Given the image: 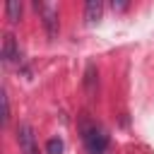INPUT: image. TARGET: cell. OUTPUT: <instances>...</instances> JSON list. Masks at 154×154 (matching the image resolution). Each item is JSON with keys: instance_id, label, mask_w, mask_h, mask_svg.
I'll list each match as a JSON object with an SVG mask.
<instances>
[{"instance_id": "cell-7", "label": "cell", "mask_w": 154, "mask_h": 154, "mask_svg": "<svg viewBox=\"0 0 154 154\" xmlns=\"http://www.w3.org/2000/svg\"><path fill=\"white\" fill-rule=\"evenodd\" d=\"M46 152L48 154H63V140L60 137H51L48 144H46Z\"/></svg>"}, {"instance_id": "cell-4", "label": "cell", "mask_w": 154, "mask_h": 154, "mask_svg": "<svg viewBox=\"0 0 154 154\" xmlns=\"http://www.w3.org/2000/svg\"><path fill=\"white\" fill-rule=\"evenodd\" d=\"M2 60H5V65H12L19 60V48H17L12 34H5V38H2Z\"/></svg>"}, {"instance_id": "cell-3", "label": "cell", "mask_w": 154, "mask_h": 154, "mask_svg": "<svg viewBox=\"0 0 154 154\" xmlns=\"http://www.w3.org/2000/svg\"><path fill=\"white\" fill-rule=\"evenodd\" d=\"M17 144H19L22 154H38V142H36L34 128L29 123H22L17 128Z\"/></svg>"}, {"instance_id": "cell-1", "label": "cell", "mask_w": 154, "mask_h": 154, "mask_svg": "<svg viewBox=\"0 0 154 154\" xmlns=\"http://www.w3.org/2000/svg\"><path fill=\"white\" fill-rule=\"evenodd\" d=\"M79 130H82V142H84V147H87L89 154H103V152H106V147H108V135H106V130H103L101 125L82 118Z\"/></svg>"}, {"instance_id": "cell-5", "label": "cell", "mask_w": 154, "mask_h": 154, "mask_svg": "<svg viewBox=\"0 0 154 154\" xmlns=\"http://www.w3.org/2000/svg\"><path fill=\"white\" fill-rule=\"evenodd\" d=\"M101 10H103V5H101L99 0H89V2L84 5V22H87V24L99 22V19H101Z\"/></svg>"}, {"instance_id": "cell-2", "label": "cell", "mask_w": 154, "mask_h": 154, "mask_svg": "<svg viewBox=\"0 0 154 154\" xmlns=\"http://www.w3.org/2000/svg\"><path fill=\"white\" fill-rule=\"evenodd\" d=\"M34 7H36V12L41 14V22H43V26H46V34H48V38H55V36H58V31H60L58 7H55L53 2H36Z\"/></svg>"}, {"instance_id": "cell-8", "label": "cell", "mask_w": 154, "mask_h": 154, "mask_svg": "<svg viewBox=\"0 0 154 154\" xmlns=\"http://www.w3.org/2000/svg\"><path fill=\"white\" fill-rule=\"evenodd\" d=\"M10 120V101H7V94L2 91V125H7Z\"/></svg>"}, {"instance_id": "cell-6", "label": "cell", "mask_w": 154, "mask_h": 154, "mask_svg": "<svg viewBox=\"0 0 154 154\" xmlns=\"http://www.w3.org/2000/svg\"><path fill=\"white\" fill-rule=\"evenodd\" d=\"M5 12H7V19L14 24V22H19V17H22V5L14 2V0H10V2L5 5Z\"/></svg>"}]
</instances>
